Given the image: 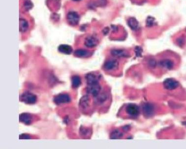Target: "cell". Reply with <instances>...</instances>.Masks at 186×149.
<instances>
[{
  "mask_svg": "<svg viewBox=\"0 0 186 149\" xmlns=\"http://www.w3.org/2000/svg\"><path fill=\"white\" fill-rule=\"evenodd\" d=\"M21 102L27 105H34L37 102V97L36 95L29 92H25L22 94L19 97Z\"/></svg>",
  "mask_w": 186,
  "mask_h": 149,
  "instance_id": "6da1fadb",
  "label": "cell"
},
{
  "mask_svg": "<svg viewBox=\"0 0 186 149\" xmlns=\"http://www.w3.org/2000/svg\"><path fill=\"white\" fill-rule=\"evenodd\" d=\"M119 68V63L115 59H110L105 63L103 68L106 72H115Z\"/></svg>",
  "mask_w": 186,
  "mask_h": 149,
  "instance_id": "7a4b0ae2",
  "label": "cell"
},
{
  "mask_svg": "<svg viewBox=\"0 0 186 149\" xmlns=\"http://www.w3.org/2000/svg\"><path fill=\"white\" fill-rule=\"evenodd\" d=\"M158 64L160 66V68L167 70H171L174 68L175 66L174 61L170 57L161 58L159 61Z\"/></svg>",
  "mask_w": 186,
  "mask_h": 149,
  "instance_id": "3957f363",
  "label": "cell"
},
{
  "mask_svg": "<svg viewBox=\"0 0 186 149\" xmlns=\"http://www.w3.org/2000/svg\"><path fill=\"white\" fill-rule=\"evenodd\" d=\"M71 98L70 95L67 94H61L56 95L53 101L57 105H61L65 103H69L71 102Z\"/></svg>",
  "mask_w": 186,
  "mask_h": 149,
  "instance_id": "277c9868",
  "label": "cell"
},
{
  "mask_svg": "<svg viewBox=\"0 0 186 149\" xmlns=\"http://www.w3.org/2000/svg\"><path fill=\"white\" fill-rule=\"evenodd\" d=\"M100 91H101V87L99 83L88 85L87 87L86 88L87 93L89 95H93L95 98L100 93Z\"/></svg>",
  "mask_w": 186,
  "mask_h": 149,
  "instance_id": "5b68a950",
  "label": "cell"
},
{
  "mask_svg": "<svg viewBox=\"0 0 186 149\" xmlns=\"http://www.w3.org/2000/svg\"><path fill=\"white\" fill-rule=\"evenodd\" d=\"M67 18L68 23L72 26L77 25L80 20L79 15L76 12H70L67 14Z\"/></svg>",
  "mask_w": 186,
  "mask_h": 149,
  "instance_id": "8992f818",
  "label": "cell"
},
{
  "mask_svg": "<svg viewBox=\"0 0 186 149\" xmlns=\"http://www.w3.org/2000/svg\"><path fill=\"white\" fill-rule=\"evenodd\" d=\"M126 113L132 117H137L139 114V108L134 104H128L126 107Z\"/></svg>",
  "mask_w": 186,
  "mask_h": 149,
  "instance_id": "52a82bcc",
  "label": "cell"
},
{
  "mask_svg": "<svg viewBox=\"0 0 186 149\" xmlns=\"http://www.w3.org/2000/svg\"><path fill=\"white\" fill-rule=\"evenodd\" d=\"M164 86L166 89L169 90H173L176 89L179 86L178 81L173 79H167L164 83Z\"/></svg>",
  "mask_w": 186,
  "mask_h": 149,
  "instance_id": "ba28073f",
  "label": "cell"
},
{
  "mask_svg": "<svg viewBox=\"0 0 186 149\" xmlns=\"http://www.w3.org/2000/svg\"><path fill=\"white\" fill-rule=\"evenodd\" d=\"M86 82L88 85L99 83V80L100 79V75H97L95 73H89L85 77Z\"/></svg>",
  "mask_w": 186,
  "mask_h": 149,
  "instance_id": "9c48e42d",
  "label": "cell"
},
{
  "mask_svg": "<svg viewBox=\"0 0 186 149\" xmlns=\"http://www.w3.org/2000/svg\"><path fill=\"white\" fill-rule=\"evenodd\" d=\"M19 120L20 123L26 125H30L33 122V117L32 114L30 113H23L19 115Z\"/></svg>",
  "mask_w": 186,
  "mask_h": 149,
  "instance_id": "30bf717a",
  "label": "cell"
},
{
  "mask_svg": "<svg viewBox=\"0 0 186 149\" xmlns=\"http://www.w3.org/2000/svg\"><path fill=\"white\" fill-rule=\"evenodd\" d=\"M111 55L116 58L128 57L130 56V54L126 50L121 49H114L110 52Z\"/></svg>",
  "mask_w": 186,
  "mask_h": 149,
  "instance_id": "8fae6325",
  "label": "cell"
},
{
  "mask_svg": "<svg viewBox=\"0 0 186 149\" xmlns=\"http://www.w3.org/2000/svg\"><path fill=\"white\" fill-rule=\"evenodd\" d=\"M98 40L94 36H89L86 38L84 42L85 46L88 48H94L98 45Z\"/></svg>",
  "mask_w": 186,
  "mask_h": 149,
  "instance_id": "7c38bea8",
  "label": "cell"
},
{
  "mask_svg": "<svg viewBox=\"0 0 186 149\" xmlns=\"http://www.w3.org/2000/svg\"><path fill=\"white\" fill-rule=\"evenodd\" d=\"M90 103V99L89 96L87 95H84L80 99L79 103V107L83 110H85L89 107Z\"/></svg>",
  "mask_w": 186,
  "mask_h": 149,
  "instance_id": "4fadbf2b",
  "label": "cell"
},
{
  "mask_svg": "<svg viewBox=\"0 0 186 149\" xmlns=\"http://www.w3.org/2000/svg\"><path fill=\"white\" fill-rule=\"evenodd\" d=\"M58 51L63 54L70 55L72 53L73 49L72 46L68 45L61 44L58 47Z\"/></svg>",
  "mask_w": 186,
  "mask_h": 149,
  "instance_id": "5bb4252c",
  "label": "cell"
},
{
  "mask_svg": "<svg viewBox=\"0 0 186 149\" xmlns=\"http://www.w3.org/2000/svg\"><path fill=\"white\" fill-rule=\"evenodd\" d=\"M95 102L98 105H102L108 99L107 94L105 93H101L95 97Z\"/></svg>",
  "mask_w": 186,
  "mask_h": 149,
  "instance_id": "9a60e30c",
  "label": "cell"
},
{
  "mask_svg": "<svg viewBox=\"0 0 186 149\" xmlns=\"http://www.w3.org/2000/svg\"><path fill=\"white\" fill-rule=\"evenodd\" d=\"M74 56L78 58L87 57L90 55L89 52L85 49H77L74 52Z\"/></svg>",
  "mask_w": 186,
  "mask_h": 149,
  "instance_id": "2e32d148",
  "label": "cell"
},
{
  "mask_svg": "<svg viewBox=\"0 0 186 149\" xmlns=\"http://www.w3.org/2000/svg\"><path fill=\"white\" fill-rule=\"evenodd\" d=\"M28 28L29 24L27 21L23 18L20 19L19 21V31L22 33L26 32L28 29Z\"/></svg>",
  "mask_w": 186,
  "mask_h": 149,
  "instance_id": "e0dca14e",
  "label": "cell"
},
{
  "mask_svg": "<svg viewBox=\"0 0 186 149\" xmlns=\"http://www.w3.org/2000/svg\"><path fill=\"white\" fill-rule=\"evenodd\" d=\"M128 23L129 27L133 30H137L139 27V23L138 22L137 20L133 17L131 18L128 19Z\"/></svg>",
  "mask_w": 186,
  "mask_h": 149,
  "instance_id": "ac0fdd59",
  "label": "cell"
},
{
  "mask_svg": "<svg viewBox=\"0 0 186 149\" xmlns=\"http://www.w3.org/2000/svg\"><path fill=\"white\" fill-rule=\"evenodd\" d=\"M72 87L73 88H77L81 84V78L78 75H74L72 78Z\"/></svg>",
  "mask_w": 186,
  "mask_h": 149,
  "instance_id": "d6986e66",
  "label": "cell"
},
{
  "mask_svg": "<svg viewBox=\"0 0 186 149\" xmlns=\"http://www.w3.org/2000/svg\"><path fill=\"white\" fill-rule=\"evenodd\" d=\"M154 106L148 103L144 106L143 111L145 115H148V116L152 115L154 111Z\"/></svg>",
  "mask_w": 186,
  "mask_h": 149,
  "instance_id": "ffe728a7",
  "label": "cell"
},
{
  "mask_svg": "<svg viewBox=\"0 0 186 149\" xmlns=\"http://www.w3.org/2000/svg\"><path fill=\"white\" fill-rule=\"evenodd\" d=\"M79 133H80V135H81L82 137H85L86 136H88L89 134H90V130L89 128H86L85 127H81L80 128Z\"/></svg>",
  "mask_w": 186,
  "mask_h": 149,
  "instance_id": "44dd1931",
  "label": "cell"
},
{
  "mask_svg": "<svg viewBox=\"0 0 186 149\" xmlns=\"http://www.w3.org/2000/svg\"><path fill=\"white\" fill-rule=\"evenodd\" d=\"M123 136L121 132L119 130H115L113 131L110 134L111 139H119Z\"/></svg>",
  "mask_w": 186,
  "mask_h": 149,
  "instance_id": "7402d4cb",
  "label": "cell"
},
{
  "mask_svg": "<svg viewBox=\"0 0 186 149\" xmlns=\"http://www.w3.org/2000/svg\"><path fill=\"white\" fill-rule=\"evenodd\" d=\"M155 19L152 17H149L146 20V25L148 27H151L154 25Z\"/></svg>",
  "mask_w": 186,
  "mask_h": 149,
  "instance_id": "603a6c76",
  "label": "cell"
},
{
  "mask_svg": "<svg viewBox=\"0 0 186 149\" xmlns=\"http://www.w3.org/2000/svg\"><path fill=\"white\" fill-rule=\"evenodd\" d=\"M32 137L27 134H21L19 135V139H31Z\"/></svg>",
  "mask_w": 186,
  "mask_h": 149,
  "instance_id": "cb8c5ba5",
  "label": "cell"
},
{
  "mask_svg": "<svg viewBox=\"0 0 186 149\" xmlns=\"http://www.w3.org/2000/svg\"><path fill=\"white\" fill-rule=\"evenodd\" d=\"M135 50H136V53L137 56L139 57L142 56V49L141 47L137 46L135 48Z\"/></svg>",
  "mask_w": 186,
  "mask_h": 149,
  "instance_id": "d4e9b609",
  "label": "cell"
},
{
  "mask_svg": "<svg viewBox=\"0 0 186 149\" xmlns=\"http://www.w3.org/2000/svg\"><path fill=\"white\" fill-rule=\"evenodd\" d=\"M24 6H25V7L26 8V10H29L30 8H32V4L31 3V2H26L25 3V5H24Z\"/></svg>",
  "mask_w": 186,
  "mask_h": 149,
  "instance_id": "484cf974",
  "label": "cell"
},
{
  "mask_svg": "<svg viewBox=\"0 0 186 149\" xmlns=\"http://www.w3.org/2000/svg\"><path fill=\"white\" fill-rule=\"evenodd\" d=\"M177 43H178V44L180 46L181 45H182L183 44H184V43H185V40H184L183 38H179L178 39V41H177Z\"/></svg>",
  "mask_w": 186,
  "mask_h": 149,
  "instance_id": "4316f807",
  "label": "cell"
},
{
  "mask_svg": "<svg viewBox=\"0 0 186 149\" xmlns=\"http://www.w3.org/2000/svg\"><path fill=\"white\" fill-rule=\"evenodd\" d=\"M74 2H79L80 1H81V0H72Z\"/></svg>",
  "mask_w": 186,
  "mask_h": 149,
  "instance_id": "83f0119b",
  "label": "cell"
}]
</instances>
